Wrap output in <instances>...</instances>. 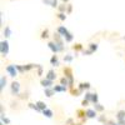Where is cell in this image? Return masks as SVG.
I'll use <instances>...</instances> for the list:
<instances>
[{"label": "cell", "instance_id": "obj_20", "mask_svg": "<svg viewBox=\"0 0 125 125\" xmlns=\"http://www.w3.org/2000/svg\"><path fill=\"white\" fill-rule=\"evenodd\" d=\"M58 19H60L61 21H64V20L66 19V15H65L64 13H61V11H60V13L58 14Z\"/></svg>", "mask_w": 125, "mask_h": 125}, {"label": "cell", "instance_id": "obj_12", "mask_svg": "<svg viewBox=\"0 0 125 125\" xmlns=\"http://www.w3.org/2000/svg\"><path fill=\"white\" fill-rule=\"evenodd\" d=\"M50 62L53 64L54 66H58L59 65V60H58V56L56 55H53V58L50 59Z\"/></svg>", "mask_w": 125, "mask_h": 125}, {"label": "cell", "instance_id": "obj_15", "mask_svg": "<svg viewBox=\"0 0 125 125\" xmlns=\"http://www.w3.org/2000/svg\"><path fill=\"white\" fill-rule=\"evenodd\" d=\"M36 105L39 106V109H40L41 111L46 109V104H45V103H43V101H38V103H36Z\"/></svg>", "mask_w": 125, "mask_h": 125}, {"label": "cell", "instance_id": "obj_28", "mask_svg": "<svg viewBox=\"0 0 125 125\" xmlns=\"http://www.w3.org/2000/svg\"><path fill=\"white\" fill-rule=\"evenodd\" d=\"M71 60H73V56H71V55L64 56V61H68V62H69V61H71Z\"/></svg>", "mask_w": 125, "mask_h": 125}, {"label": "cell", "instance_id": "obj_6", "mask_svg": "<svg viewBox=\"0 0 125 125\" xmlns=\"http://www.w3.org/2000/svg\"><path fill=\"white\" fill-rule=\"evenodd\" d=\"M40 84L41 85H43L44 88H50L51 85H53V80H50V79H43V80H41V83H40Z\"/></svg>", "mask_w": 125, "mask_h": 125}, {"label": "cell", "instance_id": "obj_25", "mask_svg": "<svg viewBox=\"0 0 125 125\" xmlns=\"http://www.w3.org/2000/svg\"><path fill=\"white\" fill-rule=\"evenodd\" d=\"M73 49H74V50H81L83 46H81V44H75L74 46H73Z\"/></svg>", "mask_w": 125, "mask_h": 125}, {"label": "cell", "instance_id": "obj_35", "mask_svg": "<svg viewBox=\"0 0 125 125\" xmlns=\"http://www.w3.org/2000/svg\"><path fill=\"white\" fill-rule=\"evenodd\" d=\"M62 1H64V3H69V0H62Z\"/></svg>", "mask_w": 125, "mask_h": 125}, {"label": "cell", "instance_id": "obj_19", "mask_svg": "<svg viewBox=\"0 0 125 125\" xmlns=\"http://www.w3.org/2000/svg\"><path fill=\"white\" fill-rule=\"evenodd\" d=\"M49 36V30L48 29H45L44 31H43V33H41V39H46Z\"/></svg>", "mask_w": 125, "mask_h": 125}, {"label": "cell", "instance_id": "obj_14", "mask_svg": "<svg viewBox=\"0 0 125 125\" xmlns=\"http://www.w3.org/2000/svg\"><path fill=\"white\" fill-rule=\"evenodd\" d=\"M64 74H65V76L71 78V76H73V71H71L70 68H64Z\"/></svg>", "mask_w": 125, "mask_h": 125}, {"label": "cell", "instance_id": "obj_10", "mask_svg": "<svg viewBox=\"0 0 125 125\" xmlns=\"http://www.w3.org/2000/svg\"><path fill=\"white\" fill-rule=\"evenodd\" d=\"M86 116L88 118H95L96 116V110H86Z\"/></svg>", "mask_w": 125, "mask_h": 125}, {"label": "cell", "instance_id": "obj_30", "mask_svg": "<svg viewBox=\"0 0 125 125\" xmlns=\"http://www.w3.org/2000/svg\"><path fill=\"white\" fill-rule=\"evenodd\" d=\"M1 120H3V123H5L6 125H8V124L10 123V120H9L8 118H4V116H1Z\"/></svg>", "mask_w": 125, "mask_h": 125}, {"label": "cell", "instance_id": "obj_5", "mask_svg": "<svg viewBox=\"0 0 125 125\" xmlns=\"http://www.w3.org/2000/svg\"><path fill=\"white\" fill-rule=\"evenodd\" d=\"M116 118H118V121L123 124V123L125 121V110H120V111H118Z\"/></svg>", "mask_w": 125, "mask_h": 125}, {"label": "cell", "instance_id": "obj_33", "mask_svg": "<svg viewBox=\"0 0 125 125\" xmlns=\"http://www.w3.org/2000/svg\"><path fill=\"white\" fill-rule=\"evenodd\" d=\"M68 13H71V9H73V6H71V4H68Z\"/></svg>", "mask_w": 125, "mask_h": 125}, {"label": "cell", "instance_id": "obj_17", "mask_svg": "<svg viewBox=\"0 0 125 125\" xmlns=\"http://www.w3.org/2000/svg\"><path fill=\"white\" fill-rule=\"evenodd\" d=\"M94 109H95V110H98V111H103V110H104V106H101L99 103H96L95 105H94Z\"/></svg>", "mask_w": 125, "mask_h": 125}, {"label": "cell", "instance_id": "obj_9", "mask_svg": "<svg viewBox=\"0 0 125 125\" xmlns=\"http://www.w3.org/2000/svg\"><path fill=\"white\" fill-rule=\"evenodd\" d=\"M54 88H45V95L48 96V98H51L53 96V94H54Z\"/></svg>", "mask_w": 125, "mask_h": 125}, {"label": "cell", "instance_id": "obj_1", "mask_svg": "<svg viewBox=\"0 0 125 125\" xmlns=\"http://www.w3.org/2000/svg\"><path fill=\"white\" fill-rule=\"evenodd\" d=\"M0 50H1V55L3 56H6L8 53H9V43L6 40H3L1 44H0Z\"/></svg>", "mask_w": 125, "mask_h": 125}, {"label": "cell", "instance_id": "obj_29", "mask_svg": "<svg viewBox=\"0 0 125 125\" xmlns=\"http://www.w3.org/2000/svg\"><path fill=\"white\" fill-rule=\"evenodd\" d=\"M60 81H61V85H68V84H69V83H68V80H66L65 78H62Z\"/></svg>", "mask_w": 125, "mask_h": 125}, {"label": "cell", "instance_id": "obj_21", "mask_svg": "<svg viewBox=\"0 0 125 125\" xmlns=\"http://www.w3.org/2000/svg\"><path fill=\"white\" fill-rule=\"evenodd\" d=\"M66 8H68V4H66V5H65V4H61L60 6H58V9H59V11H61V13H64Z\"/></svg>", "mask_w": 125, "mask_h": 125}, {"label": "cell", "instance_id": "obj_11", "mask_svg": "<svg viewBox=\"0 0 125 125\" xmlns=\"http://www.w3.org/2000/svg\"><path fill=\"white\" fill-rule=\"evenodd\" d=\"M5 86H6V78L5 76H1V79H0V89L4 90Z\"/></svg>", "mask_w": 125, "mask_h": 125}, {"label": "cell", "instance_id": "obj_18", "mask_svg": "<svg viewBox=\"0 0 125 125\" xmlns=\"http://www.w3.org/2000/svg\"><path fill=\"white\" fill-rule=\"evenodd\" d=\"M64 38H65V41H68V43H70V41L73 40V34H71V33H68V34H66V35H65Z\"/></svg>", "mask_w": 125, "mask_h": 125}, {"label": "cell", "instance_id": "obj_36", "mask_svg": "<svg viewBox=\"0 0 125 125\" xmlns=\"http://www.w3.org/2000/svg\"><path fill=\"white\" fill-rule=\"evenodd\" d=\"M124 39H125V38H124Z\"/></svg>", "mask_w": 125, "mask_h": 125}, {"label": "cell", "instance_id": "obj_7", "mask_svg": "<svg viewBox=\"0 0 125 125\" xmlns=\"http://www.w3.org/2000/svg\"><path fill=\"white\" fill-rule=\"evenodd\" d=\"M58 33H59L61 36H65V35L69 33V31H68L66 28H64V26H59V28H58Z\"/></svg>", "mask_w": 125, "mask_h": 125}, {"label": "cell", "instance_id": "obj_22", "mask_svg": "<svg viewBox=\"0 0 125 125\" xmlns=\"http://www.w3.org/2000/svg\"><path fill=\"white\" fill-rule=\"evenodd\" d=\"M51 8H58L59 6V3H58V0H51V4H50Z\"/></svg>", "mask_w": 125, "mask_h": 125}, {"label": "cell", "instance_id": "obj_27", "mask_svg": "<svg viewBox=\"0 0 125 125\" xmlns=\"http://www.w3.org/2000/svg\"><path fill=\"white\" fill-rule=\"evenodd\" d=\"M90 49H91L93 51H95V50L98 49V44H90Z\"/></svg>", "mask_w": 125, "mask_h": 125}, {"label": "cell", "instance_id": "obj_34", "mask_svg": "<svg viewBox=\"0 0 125 125\" xmlns=\"http://www.w3.org/2000/svg\"><path fill=\"white\" fill-rule=\"evenodd\" d=\"M44 1V4H46V5H50L51 4V0H43Z\"/></svg>", "mask_w": 125, "mask_h": 125}, {"label": "cell", "instance_id": "obj_23", "mask_svg": "<svg viewBox=\"0 0 125 125\" xmlns=\"http://www.w3.org/2000/svg\"><path fill=\"white\" fill-rule=\"evenodd\" d=\"M91 101H93L94 104H96V103H98V95H96V94H93V96H91Z\"/></svg>", "mask_w": 125, "mask_h": 125}, {"label": "cell", "instance_id": "obj_2", "mask_svg": "<svg viewBox=\"0 0 125 125\" xmlns=\"http://www.w3.org/2000/svg\"><path fill=\"white\" fill-rule=\"evenodd\" d=\"M5 70H6L8 74H9L10 76H13V78L18 75V71H16L18 69H16V65H13V64H11V65H8Z\"/></svg>", "mask_w": 125, "mask_h": 125}, {"label": "cell", "instance_id": "obj_8", "mask_svg": "<svg viewBox=\"0 0 125 125\" xmlns=\"http://www.w3.org/2000/svg\"><path fill=\"white\" fill-rule=\"evenodd\" d=\"M46 78H48V79H50V80L56 79V74H55V71H54V70H49V71H48V74H46Z\"/></svg>", "mask_w": 125, "mask_h": 125}, {"label": "cell", "instance_id": "obj_32", "mask_svg": "<svg viewBox=\"0 0 125 125\" xmlns=\"http://www.w3.org/2000/svg\"><path fill=\"white\" fill-rule=\"evenodd\" d=\"M84 54H86V55H90V54H93V50H91V49H89V50L84 51Z\"/></svg>", "mask_w": 125, "mask_h": 125}, {"label": "cell", "instance_id": "obj_4", "mask_svg": "<svg viewBox=\"0 0 125 125\" xmlns=\"http://www.w3.org/2000/svg\"><path fill=\"white\" fill-rule=\"evenodd\" d=\"M10 88H11V93L14 94V95H19V93H20V84L18 81H13Z\"/></svg>", "mask_w": 125, "mask_h": 125}, {"label": "cell", "instance_id": "obj_24", "mask_svg": "<svg viewBox=\"0 0 125 125\" xmlns=\"http://www.w3.org/2000/svg\"><path fill=\"white\" fill-rule=\"evenodd\" d=\"M86 115V113H84L83 110H78V116L79 118H83V116H85Z\"/></svg>", "mask_w": 125, "mask_h": 125}, {"label": "cell", "instance_id": "obj_26", "mask_svg": "<svg viewBox=\"0 0 125 125\" xmlns=\"http://www.w3.org/2000/svg\"><path fill=\"white\" fill-rule=\"evenodd\" d=\"M71 94H73V95H75V96H78L79 94H80V89H79V90H74V89H71Z\"/></svg>", "mask_w": 125, "mask_h": 125}, {"label": "cell", "instance_id": "obj_16", "mask_svg": "<svg viewBox=\"0 0 125 125\" xmlns=\"http://www.w3.org/2000/svg\"><path fill=\"white\" fill-rule=\"evenodd\" d=\"M4 35H5L6 38H9L10 35H11V30H10V28H9V26H6V28L4 29Z\"/></svg>", "mask_w": 125, "mask_h": 125}, {"label": "cell", "instance_id": "obj_31", "mask_svg": "<svg viewBox=\"0 0 125 125\" xmlns=\"http://www.w3.org/2000/svg\"><path fill=\"white\" fill-rule=\"evenodd\" d=\"M81 104H83V106H88L89 100H88V99H86V100H83V103H81Z\"/></svg>", "mask_w": 125, "mask_h": 125}, {"label": "cell", "instance_id": "obj_13", "mask_svg": "<svg viewBox=\"0 0 125 125\" xmlns=\"http://www.w3.org/2000/svg\"><path fill=\"white\" fill-rule=\"evenodd\" d=\"M43 114H44L46 118H53V111H51L50 109H45V110H43Z\"/></svg>", "mask_w": 125, "mask_h": 125}, {"label": "cell", "instance_id": "obj_3", "mask_svg": "<svg viewBox=\"0 0 125 125\" xmlns=\"http://www.w3.org/2000/svg\"><path fill=\"white\" fill-rule=\"evenodd\" d=\"M48 46H49V49H50L51 51H53L54 54H56L58 51H60V50H62V48H61L58 43H49V44H48Z\"/></svg>", "mask_w": 125, "mask_h": 125}]
</instances>
